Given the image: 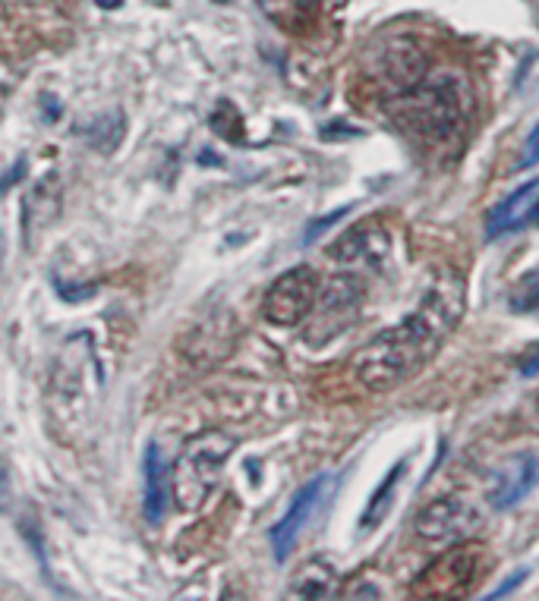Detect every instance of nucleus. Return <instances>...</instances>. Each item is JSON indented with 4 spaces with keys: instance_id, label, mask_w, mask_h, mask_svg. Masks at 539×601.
I'll list each match as a JSON object with an SVG mask.
<instances>
[{
    "instance_id": "obj_1",
    "label": "nucleus",
    "mask_w": 539,
    "mask_h": 601,
    "mask_svg": "<svg viewBox=\"0 0 539 601\" xmlns=\"http://www.w3.org/2000/svg\"><path fill=\"white\" fill-rule=\"evenodd\" d=\"M464 300H467V290L461 275L442 271L404 322L376 334L353 356L357 382L369 390L404 385L410 375H416L452 337V331L464 315Z\"/></svg>"
},
{
    "instance_id": "obj_2",
    "label": "nucleus",
    "mask_w": 539,
    "mask_h": 601,
    "mask_svg": "<svg viewBox=\"0 0 539 601\" xmlns=\"http://www.w3.org/2000/svg\"><path fill=\"white\" fill-rule=\"evenodd\" d=\"M464 88L457 79H442L430 86H413L410 92H401L394 101H389L391 120L398 127L416 136L420 142H445L461 132L464 127Z\"/></svg>"
},
{
    "instance_id": "obj_3",
    "label": "nucleus",
    "mask_w": 539,
    "mask_h": 601,
    "mask_svg": "<svg viewBox=\"0 0 539 601\" xmlns=\"http://www.w3.org/2000/svg\"><path fill=\"white\" fill-rule=\"evenodd\" d=\"M237 448L234 434L224 431H202L187 441V448L180 451L173 463V501L180 504V511H199L205 507V501L221 482V470L228 463V457Z\"/></svg>"
},
{
    "instance_id": "obj_4",
    "label": "nucleus",
    "mask_w": 539,
    "mask_h": 601,
    "mask_svg": "<svg viewBox=\"0 0 539 601\" xmlns=\"http://www.w3.org/2000/svg\"><path fill=\"white\" fill-rule=\"evenodd\" d=\"M319 300V275L313 268H290L284 271L265 293L262 302V315L278 328H294L300 324Z\"/></svg>"
},
{
    "instance_id": "obj_5",
    "label": "nucleus",
    "mask_w": 539,
    "mask_h": 601,
    "mask_svg": "<svg viewBox=\"0 0 539 601\" xmlns=\"http://www.w3.org/2000/svg\"><path fill=\"white\" fill-rule=\"evenodd\" d=\"M476 567H479V548L457 545L448 555L432 560L430 567L416 577L410 595L426 601L461 599L471 589V582L476 580Z\"/></svg>"
},
{
    "instance_id": "obj_6",
    "label": "nucleus",
    "mask_w": 539,
    "mask_h": 601,
    "mask_svg": "<svg viewBox=\"0 0 539 601\" xmlns=\"http://www.w3.org/2000/svg\"><path fill=\"white\" fill-rule=\"evenodd\" d=\"M483 516L461 497H438L416 516V533L430 545H457L479 533Z\"/></svg>"
},
{
    "instance_id": "obj_7",
    "label": "nucleus",
    "mask_w": 539,
    "mask_h": 601,
    "mask_svg": "<svg viewBox=\"0 0 539 601\" xmlns=\"http://www.w3.org/2000/svg\"><path fill=\"white\" fill-rule=\"evenodd\" d=\"M331 475H316L313 482H306L297 497L290 501V507H287V514L281 516L278 523L272 526V548H275V560L290 558V551H294V545H297V538L306 529V523L313 519V514L319 511V504L325 501V494L331 489Z\"/></svg>"
},
{
    "instance_id": "obj_8",
    "label": "nucleus",
    "mask_w": 539,
    "mask_h": 601,
    "mask_svg": "<svg viewBox=\"0 0 539 601\" xmlns=\"http://www.w3.org/2000/svg\"><path fill=\"white\" fill-rule=\"evenodd\" d=\"M61 195H64L61 173H44L32 186V193L22 205V237L29 249H35V237L47 230V224H54L61 215Z\"/></svg>"
},
{
    "instance_id": "obj_9",
    "label": "nucleus",
    "mask_w": 539,
    "mask_h": 601,
    "mask_svg": "<svg viewBox=\"0 0 539 601\" xmlns=\"http://www.w3.org/2000/svg\"><path fill=\"white\" fill-rule=\"evenodd\" d=\"M539 482V457L533 453H518L511 457L493 479V489H489V504L496 511H508L520 504L527 494L537 489Z\"/></svg>"
},
{
    "instance_id": "obj_10",
    "label": "nucleus",
    "mask_w": 539,
    "mask_h": 601,
    "mask_svg": "<svg viewBox=\"0 0 539 601\" xmlns=\"http://www.w3.org/2000/svg\"><path fill=\"white\" fill-rule=\"evenodd\" d=\"M426 76V57L423 51L413 42H389L382 61H379V83H385L391 92H410L413 86H420Z\"/></svg>"
},
{
    "instance_id": "obj_11",
    "label": "nucleus",
    "mask_w": 539,
    "mask_h": 601,
    "mask_svg": "<svg viewBox=\"0 0 539 601\" xmlns=\"http://www.w3.org/2000/svg\"><path fill=\"white\" fill-rule=\"evenodd\" d=\"M530 221H539V180L524 183L511 195H505L498 205H493V212L486 215V237L511 234Z\"/></svg>"
},
{
    "instance_id": "obj_12",
    "label": "nucleus",
    "mask_w": 539,
    "mask_h": 601,
    "mask_svg": "<svg viewBox=\"0 0 539 601\" xmlns=\"http://www.w3.org/2000/svg\"><path fill=\"white\" fill-rule=\"evenodd\" d=\"M379 221H367V224H357L350 227L345 237L338 239L328 256L335 261H353V258H382L389 249V237L382 230H376Z\"/></svg>"
},
{
    "instance_id": "obj_13",
    "label": "nucleus",
    "mask_w": 539,
    "mask_h": 601,
    "mask_svg": "<svg viewBox=\"0 0 539 601\" xmlns=\"http://www.w3.org/2000/svg\"><path fill=\"white\" fill-rule=\"evenodd\" d=\"M363 300V290H360V283L353 278H335L331 280V287L325 290L323 302H319V328L316 331H325L323 344L328 337H335L331 334V319H335V312L338 315H345L347 322L353 319V312H357V302Z\"/></svg>"
},
{
    "instance_id": "obj_14",
    "label": "nucleus",
    "mask_w": 539,
    "mask_h": 601,
    "mask_svg": "<svg viewBox=\"0 0 539 601\" xmlns=\"http://www.w3.org/2000/svg\"><path fill=\"white\" fill-rule=\"evenodd\" d=\"M168 497H171L168 463H165V457L158 451V444H149V451H146V516H149V523H161L165 519Z\"/></svg>"
},
{
    "instance_id": "obj_15",
    "label": "nucleus",
    "mask_w": 539,
    "mask_h": 601,
    "mask_svg": "<svg viewBox=\"0 0 539 601\" xmlns=\"http://www.w3.org/2000/svg\"><path fill=\"white\" fill-rule=\"evenodd\" d=\"M404 470H408V463H404V460H401V463H394V470L382 479V485H379L376 494L369 497L367 511H363V516H360V529H363V533H372V529H376V526H382V519L389 516L391 501H394V494H398V482H401Z\"/></svg>"
},
{
    "instance_id": "obj_16",
    "label": "nucleus",
    "mask_w": 539,
    "mask_h": 601,
    "mask_svg": "<svg viewBox=\"0 0 539 601\" xmlns=\"http://www.w3.org/2000/svg\"><path fill=\"white\" fill-rule=\"evenodd\" d=\"M335 592V570L325 560L306 564L300 573L294 577L290 595L294 599H328Z\"/></svg>"
},
{
    "instance_id": "obj_17",
    "label": "nucleus",
    "mask_w": 539,
    "mask_h": 601,
    "mask_svg": "<svg viewBox=\"0 0 539 601\" xmlns=\"http://www.w3.org/2000/svg\"><path fill=\"white\" fill-rule=\"evenodd\" d=\"M86 139L92 149H98L102 154H110V151L117 149V142L124 139V117L114 110V114H105V117H98L95 124H88L86 129Z\"/></svg>"
},
{
    "instance_id": "obj_18",
    "label": "nucleus",
    "mask_w": 539,
    "mask_h": 601,
    "mask_svg": "<svg viewBox=\"0 0 539 601\" xmlns=\"http://www.w3.org/2000/svg\"><path fill=\"white\" fill-rule=\"evenodd\" d=\"M508 309L515 315H539V268L527 271L508 293Z\"/></svg>"
},
{
    "instance_id": "obj_19",
    "label": "nucleus",
    "mask_w": 539,
    "mask_h": 601,
    "mask_svg": "<svg viewBox=\"0 0 539 601\" xmlns=\"http://www.w3.org/2000/svg\"><path fill=\"white\" fill-rule=\"evenodd\" d=\"M212 127H215L218 136H224V139H231V142H240L243 139V120H240L237 108L231 105V101H221L218 110L212 114Z\"/></svg>"
},
{
    "instance_id": "obj_20",
    "label": "nucleus",
    "mask_w": 539,
    "mask_h": 601,
    "mask_svg": "<svg viewBox=\"0 0 539 601\" xmlns=\"http://www.w3.org/2000/svg\"><path fill=\"white\" fill-rule=\"evenodd\" d=\"M539 161V127L530 132V139L524 142V151H520V161H518V171H527V168H533Z\"/></svg>"
},
{
    "instance_id": "obj_21",
    "label": "nucleus",
    "mask_w": 539,
    "mask_h": 601,
    "mask_svg": "<svg viewBox=\"0 0 539 601\" xmlns=\"http://www.w3.org/2000/svg\"><path fill=\"white\" fill-rule=\"evenodd\" d=\"M57 293H61L64 300L80 302V300H86V297H92V293H98V283H88V287H83V290H70L64 280H57Z\"/></svg>"
},
{
    "instance_id": "obj_22",
    "label": "nucleus",
    "mask_w": 539,
    "mask_h": 601,
    "mask_svg": "<svg viewBox=\"0 0 539 601\" xmlns=\"http://www.w3.org/2000/svg\"><path fill=\"white\" fill-rule=\"evenodd\" d=\"M287 3H290L294 20H309L316 13V7H319V0H287Z\"/></svg>"
},
{
    "instance_id": "obj_23",
    "label": "nucleus",
    "mask_w": 539,
    "mask_h": 601,
    "mask_svg": "<svg viewBox=\"0 0 539 601\" xmlns=\"http://www.w3.org/2000/svg\"><path fill=\"white\" fill-rule=\"evenodd\" d=\"M22 173H25V161H17V164H13V171L3 173V176H0V193H7L10 186H17V183H20Z\"/></svg>"
},
{
    "instance_id": "obj_24",
    "label": "nucleus",
    "mask_w": 539,
    "mask_h": 601,
    "mask_svg": "<svg viewBox=\"0 0 539 601\" xmlns=\"http://www.w3.org/2000/svg\"><path fill=\"white\" fill-rule=\"evenodd\" d=\"M520 375H527V378H530V375H539V344L524 356V363H520Z\"/></svg>"
},
{
    "instance_id": "obj_25",
    "label": "nucleus",
    "mask_w": 539,
    "mask_h": 601,
    "mask_svg": "<svg viewBox=\"0 0 539 601\" xmlns=\"http://www.w3.org/2000/svg\"><path fill=\"white\" fill-rule=\"evenodd\" d=\"M10 504V475H7V463L0 460V511H7Z\"/></svg>"
},
{
    "instance_id": "obj_26",
    "label": "nucleus",
    "mask_w": 539,
    "mask_h": 601,
    "mask_svg": "<svg viewBox=\"0 0 539 601\" xmlns=\"http://www.w3.org/2000/svg\"><path fill=\"white\" fill-rule=\"evenodd\" d=\"M524 577H527V570H518L511 580H505V586H501V589H496V592H493V599H501V595H508L511 589H518V582L524 580Z\"/></svg>"
},
{
    "instance_id": "obj_27",
    "label": "nucleus",
    "mask_w": 539,
    "mask_h": 601,
    "mask_svg": "<svg viewBox=\"0 0 539 601\" xmlns=\"http://www.w3.org/2000/svg\"><path fill=\"white\" fill-rule=\"evenodd\" d=\"M524 419H527V426H530V429L539 431V397H537V407L527 409V416H524Z\"/></svg>"
},
{
    "instance_id": "obj_28",
    "label": "nucleus",
    "mask_w": 539,
    "mask_h": 601,
    "mask_svg": "<svg viewBox=\"0 0 539 601\" xmlns=\"http://www.w3.org/2000/svg\"><path fill=\"white\" fill-rule=\"evenodd\" d=\"M95 3H98L102 10H117V7H120L124 0H95Z\"/></svg>"
},
{
    "instance_id": "obj_29",
    "label": "nucleus",
    "mask_w": 539,
    "mask_h": 601,
    "mask_svg": "<svg viewBox=\"0 0 539 601\" xmlns=\"http://www.w3.org/2000/svg\"><path fill=\"white\" fill-rule=\"evenodd\" d=\"M215 3H228V0H215Z\"/></svg>"
}]
</instances>
